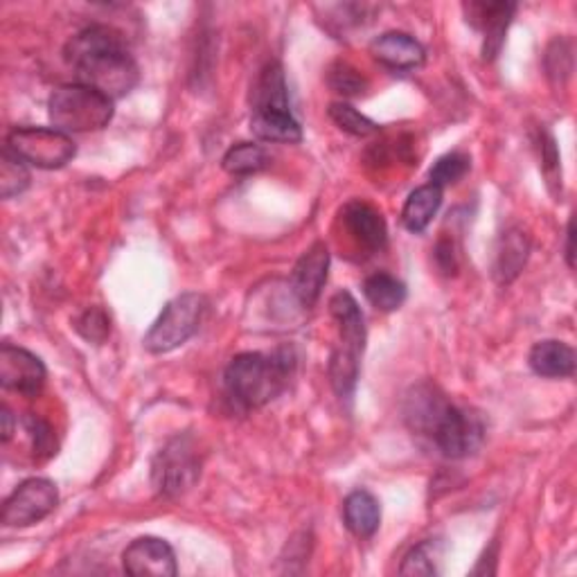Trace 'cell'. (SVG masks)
Returning a JSON list of instances; mask_svg holds the SVG:
<instances>
[{"mask_svg": "<svg viewBox=\"0 0 577 577\" xmlns=\"http://www.w3.org/2000/svg\"><path fill=\"white\" fill-rule=\"evenodd\" d=\"M65 61L75 70L78 84L91 87L113 102L129 95L140 70L120 32L107 26H91L65 45Z\"/></svg>", "mask_w": 577, "mask_h": 577, "instance_id": "obj_1", "label": "cell"}, {"mask_svg": "<svg viewBox=\"0 0 577 577\" xmlns=\"http://www.w3.org/2000/svg\"><path fill=\"white\" fill-rule=\"evenodd\" d=\"M404 417L415 436L428 441L445 458L458 460L483 443V424L469 411L452 404L436 386H415L404 404Z\"/></svg>", "mask_w": 577, "mask_h": 577, "instance_id": "obj_2", "label": "cell"}, {"mask_svg": "<svg viewBox=\"0 0 577 577\" xmlns=\"http://www.w3.org/2000/svg\"><path fill=\"white\" fill-rule=\"evenodd\" d=\"M296 366L298 356L288 345L273 352H242L231 358L224 386L240 408H262L288 388Z\"/></svg>", "mask_w": 577, "mask_h": 577, "instance_id": "obj_3", "label": "cell"}, {"mask_svg": "<svg viewBox=\"0 0 577 577\" xmlns=\"http://www.w3.org/2000/svg\"><path fill=\"white\" fill-rule=\"evenodd\" d=\"M330 312L338 327V345L330 358V382L341 399H352L361 356L366 350V318L358 303L347 292H338L330 301Z\"/></svg>", "mask_w": 577, "mask_h": 577, "instance_id": "obj_4", "label": "cell"}, {"mask_svg": "<svg viewBox=\"0 0 577 577\" xmlns=\"http://www.w3.org/2000/svg\"><path fill=\"white\" fill-rule=\"evenodd\" d=\"M52 129L63 133L100 131L113 120V100L84 84H63L48 100Z\"/></svg>", "mask_w": 577, "mask_h": 577, "instance_id": "obj_5", "label": "cell"}, {"mask_svg": "<svg viewBox=\"0 0 577 577\" xmlns=\"http://www.w3.org/2000/svg\"><path fill=\"white\" fill-rule=\"evenodd\" d=\"M207 301L201 294L188 292L165 305L152 330L144 336V347L152 354H168L188 343L201 327Z\"/></svg>", "mask_w": 577, "mask_h": 577, "instance_id": "obj_6", "label": "cell"}, {"mask_svg": "<svg viewBox=\"0 0 577 577\" xmlns=\"http://www.w3.org/2000/svg\"><path fill=\"white\" fill-rule=\"evenodd\" d=\"M6 148L39 170H59L78 154L68 133L48 126H19L8 135Z\"/></svg>", "mask_w": 577, "mask_h": 577, "instance_id": "obj_7", "label": "cell"}, {"mask_svg": "<svg viewBox=\"0 0 577 577\" xmlns=\"http://www.w3.org/2000/svg\"><path fill=\"white\" fill-rule=\"evenodd\" d=\"M201 474V463L196 458L194 445L188 438L170 441L154 458L152 478L161 496L174 498L188 492Z\"/></svg>", "mask_w": 577, "mask_h": 577, "instance_id": "obj_8", "label": "cell"}, {"mask_svg": "<svg viewBox=\"0 0 577 577\" xmlns=\"http://www.w3.org/2000/svg\"><path fill=\"white\" fill-rule=\"evenodd\" d=\"M59 503V489L48 478L21 483L6 500L0 522L8 528H28L50 517Z\"/></svg>", "mask_w": 577, "mask_h": 577, "instance_id": "obj_9", "label": "cell"}, {"mask_svg": "<svg viewBox=\"0 0 577 577\" xmlns=\"http://www.w3.org/2000/svg\"><path fill=\"white\" fill-rule=\"evenodd\" d=\"M43 361L26 347L3 345L0 350V384L23 397H37L45 386Z\"/></svg>", "mask_w": 577, "mask_h": 577, "instance_id": "obj_10", "label": "cell"}, {"mask_svg": "<svg viewBox=\"0 0 577 577\" xmlns=\"http://www.w3.org/2000/svg\"><path fill=\"white\" fill-rule=\"evenodd\" d=\"M122 568L133 577H174L176 555L165 539L138 537L122 553Z\"/></svg>", "mask_w": 577, "mask_h": 577, "instance_id": "obj_11", "label": "cell"}, {"mask_svg": "<svg viewBox=\"0 0 577 577\" xmlns=\"http://www.w3.org/2000/svg\"><path fill=\"white\" fill-rule=\"evenodd\" d=\"M327 271H330V249L323 242H316L296 262L292 273V284H288L301 307L312 310L318 303L323 286L327 282Z\"/></svg>", "mask_w": 577, "mask_h": 577, "instance_id": "obj_12", "label": "cell"}, {"mask_svg": "<svg viewBox=\"0 0 577 577\" xmlns=\"http://www.w3.org/2000/svg\"><path fill=\"white\" fill-rule=\"evenodd\" d=\"M467 21L483 32V59L494 61L505 43V34L517 12L515 3H469Z\"/></svg>", "mask_w": 577, "mask_h": 577, "instance_id": "obj_13", "label": "cell"}, {"mask_svg": "<svg viewBox=\"0 0 577 577\" xmlns=\"http://www.w3.org/2000/svg\"><path fill=\"white\" fill-rule=\"evenodd\" d=\"M343 224L350 237L368 253H379L388 244V226L379 210L364 201H350L343 207Z\"/></svg>", "mask_w": 577, "mask_h": 577, "instance_id": "obj_14", "label": "cell"}, {"mask_svg": "<svg viewBox=\"0 0 577 577\" xmlns=\"http://www.w3.org/2000/svg\"><path fill=\"white\" fill-rule=\"evenodd\" d=\"M371 54L391 70H415L424 63V48L406 32H386L371 43Z\"/></svg>", "mask_w": 577, "mask_h": 577, "instance_id": "obj_15", "label": "cell"}, {"mask_svg": "<svg viewBox=\"0 0 577 577\" xmlns=\"http://www.w3.org/2000/svg\"><path fill=\"white\" fill-rule=\"evenodd\" d=\"M343 522L358 539H371L382 524V505L368 489H354L343 500Z\"/></svg>", "mask_w": 577, "mask_h": 577, "instance_id": "obj_16", "label": "cell"}, {"mask_svg": "<svg viewBox=\"0 0 577 577\" xmlns=\"http://www.w3.org/2000/svg\"><path fill=\"white\" fill-rule=\"evenodd\" d=\"M530 255V237L522 229L505 231L496 246L494 277L498 284H510L519 277Z\"/></svg>", "mask_w": 577, "mask_h": 577, "instance_id": "obj_17", "label": "cell"}, {"mask_svg": "<svg viewBox=\"0 0 577 577\" xmlns=\"http://www.w3.org/2000/svg\"><path fill=\"white\" fill-rule=\"evenodd\" d=\"M528 364L535 375L546 379H564L575 373V350L564 341H539L528 354Z\"/></svg>", "mask_w": 577, "mask_h": 577, "instance_id": "obj_18", "label": "cell"}, {"mask_svg": "<svg viewBox=\"0 0 577 577\" xmlns=\"http://www.w3.org/2000/svg\"><path fill=\"white\" fill-rule=\"evenodd\" d=\"M251 131L266 142L294 144L303 140V126L292 111H253Z\"/></svg>", "mask_w": 577, "mask_h": 577, "instance_id": "obj_19", "label": "cell"}, {"mask_svg": "<svg viewBox=\"0 0 577 577\" xmlns=\"http://www.w3.org/2000/svg\"><path fill=\"white\" fill-rule=\"evenodd\" d=\"M443 205V190L436 185H422L413 190L402 210V224L411 233H422L433 222Z\"/></svg>", "mask_w": 577, "mask_h": 577, "instance_id": "obj_20", "label": "cell"}, {"mask_svg": "<svg viewBox=\"0 0 577 577\" xmlns=\"http://www.w3.org/2000/svg\"><path fill=\"white\" fill-rule=\"evenodd\" d=\"M406 284L391 273H373L364 282L366 301L379 312H395L406 301Z\"/></svg>", "mask_w": 577, "mask_h": 577, "instance_id": "obj_21", "label": "cell"}, {"mask_svg": "<svg viewBox=\"0 0 577 577\" xmlns=\"http://www.w3.org/2000/svg\"><path fill=\"white\" fill-rule=\"evenodd\" d=\"M269 165V154L255 142H237L224 154L222 168L231 176H249L257 174Z\"/></svg>", "mask_w": 577, "mask_h": 577, "instance_id": "obj_22", "label": "cell"}, {"mask_svg": "<svg viewBox=\"0 0 577 577\" xmlns=\"http://www.w3.org/2000/svg\"><path fill=\"white\" fill-rule=\"evenodd\" d=\"M30 188V172L26 163L8 148L0 154V196L12 199Z\"/></svg>", "mask_w": 577, "mask_h": 577, "instance_id": "obj_23", "label": "cell"}, {"mask_svg": "<svg viewBox=\"0 0 577 577\" xmlns=\"http://www.w3.org/2000/svg\"><path fill=\"white\" fill-rule=\"evenodd\" d=\"M330 118L332 122L350 133V135H356V138H368V135H375L379 133V124L373 122L371 118H366L361 111H356L352 104L347 102H334L330 104Z\"/></svg>", "mask_w": 577, "mask_h": 577, "instance_id": "obj_24", "label": "cell"}, {"mask_svg": "<svg viewBox=\"0 0 577 577\" xmlns=\"http://www.w3.org/2000/svg\"><path fill=\"white\" fill-rule=\"evenodd\" d=\"M327 84L334 93L343 95V98H358L368 91V80L361 75L356 68H352L350 63H334L327 72Z\"/></svg>", "mask_w": 577, "mask_h": 577, "instance_id": "obj_25", "label": "cell"}, {"mask_svg": "<svg viewBox=\"0 0 577 577\" xmlns=\"http://www.w3.org/2000/svg\"><path fill=\"white\" fill-rule=\"evenodd\" d=\"M472 168V161L467 154H460V152H452V154H445L443 159L436 161V165L431 168L428 172V181L431 185H436L441 190L458 183Z\"/></svg>", "mask_w": 577, "mask_h": 577, "instance_id": "obj_26", "label": "cell"}, {"mask_svg": "<svg viewBox=\"0 0 577 577\" xmlns=\"http://www.w3.org/2000/svg\"><path fill=\"white\" fill-rule=\"evenodd\" d=\"M402 575H438L436 568V544L431 539L417 544L415 548L408 550V555L404 557V564L399 568Z\"/></svg>", "mask_w": 577, "mask_h": 577, "instance_id": "obj_27", "label": "cell"}, {"mask_svg": "<svg viewBox=\"0 0 577 577\" xmlns=\"http://www.w3.org/2000/svg\"><path fill=\"white\" fill-rule=\"evenodd\" d=\"M78 334L89 343H104L111 334V318L102 307H89L78 321H75Z\"/></svg>", "mask_w": 577, "mask_h": 577, "instance_id": "obj_28", "label": "cell"}, {"mask_svg": "<svg viewBox=\"0 0 577 577\" xmlns=\"http://www.w3.org/2000/svg\"><path fill=\"white\" fill-rule=\"evenodd\" d=\"M537 150H539V159H541V170L548 179L550 185H561V170H559V152H557V144L555 138L550 135V131L541 129L539 138H537Z\"/></svg>", "mask_w": 577, "mask_h": 577, "instance_id": "obj_29", "label": "cell"}, {"mask_svg": "<svg viewBox=\"0 0 577 577\" xmlns=\"http://www.w3.org/2000/svg\"><path fill=\"white\" fill-rule=\"evenodd\" d=\"M26 428H28V433H30V438H32V447H34V454H39V456H52V454H57L54 449H57V445H54V433H52V426L45 422V419H41L39 415H28L26 417Z\"/></svg>", "mask_w": 577, "mask_h": 577, "instance_id": "obj_30", "label": "cell"}, {"mask_svg": "<svg viewBox=\"0 0 577 577\" xmlns=\"http://www.w3.org/2000/svg\"><path fill=\"white\" fill-rule=\"evenodd\" d=\"M436 264L445 275L456 273L458 260H456V246L452 240H441L436 246Z\"/></svg>", "mask_w": 577, "mask_h": 577, "instance_id": "obj_31", "label": "cell"}, {"mask_svg": "<svg viewBox=\"0 0 577 577\" xmlns=\"http://www.w3.org/2000/svg\"><path fill=\"white\" fill-rule=\"evenodd\" d=\"M0 419H3V431H0V433H3V443H10L12 433H14V415L8 406L0 408Z\"/></svg>", "mask_w": 577, "mask_h": 577, "instance_id": "obj_32", "label": "cell"}, {"mask_svg": "<svg viewBox=\"0 0 577 577\" xmlns=\"http://www.w3.org/2000/svg\"><path fill=\"white\" fill-rule=\"evenodd\" d=\"M566 264L568 269H573V222H568L566 229Z\"/></svg>", "mask_w": 577, "mask_h": 577, "instance_id": "obj_33", "label": "cell"}]
</instances>
